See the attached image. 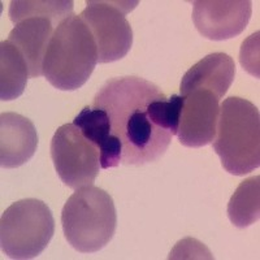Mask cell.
Listing matches in <instances>:
<instances>
[{"label": "cell", "instance_id": "6da1fadb", "mask_svg": "<svg viewBox=\"0 0 260 260\" xmlns=\"http://www.w3.org/2000/svg\"><path fill=\"white\" fill-rule=\"evenodd\" d=\"M164 95L141 77H120L107 81L96 92L92 108L108 113L112 134L122 143L121 164L143 166L166 154L172 134L151 120L148 106Z\"/></svg>", "mask_w": 260, "mask_h": 260}, {"label": "cell", "instance_id": "7a4b0ae2", "mask_svg": "<svg viewBox=\"0 0 260 260\" xmlns=\"http://www.w3.org/2000/svg\"><path fill=\"white\" fill-rule=\"evenodd\" d=\"M98 64V48L87 25L77 15L61 21L53 31L43 59V76L56 89L82 87Z\"/></svg>", "mask_w": 260, "mask_h": 260}, {"label": "cell", "instance_id": "3957f363", "mask_svg": "<svg viewBox=\"0 0 260 260\" xmlns=\"http://www.w3.org/2000/svg\"><path fill=\"white\" fill-rule=\"evenodd\" d=\"M213 150L222 168L245 176L260 166V115L247 99L229 96L220 106Z\"/></svg>", "mask_w": 260, "mask_h": 260}, {"label": "cell", "instance_id": "277c9868", "mask_svg": "<svg viewBox=\"0 0 260 260\" xmlns=\"http://www.w3.org/2000/svg\"><path fill=\"white\" fill-rule=\"evenodd\" d=\"M61 226L74 250L83 254L99 251L111 242L117 226L112 197L92 185L80 187L65 202Z\"/></svg>", "mask_w": 260, "mask_h": 260}, {"label": "cell", "instance_id": "5b68a950", "mask_svg": "<svg viewBox=\"0 0 260 260\" xmlns=\"http://www.w3.org/2000/svg\"><path fill=\"white\" fill-rule=\"evenodd\" d=\"M53 234L52 212L39 199L11 204L0 219V246L9 259H34L45 251Z\"/></svg>", "mask_w": 260, "mask_h": 260}, {"label": "cell", "instance_id": "8992f818", "mask_svg": "<svg viewBox=\"0 0 260 260\" xmlns=\"http://www.w3.org/2000/svg\"><path fill=\"white\" fill-rule=\"evenodd\" d=\"M137 4L138 2H86L80 17L95 39L98 62L107 64L126 56L133 45V30L125 15Z\"/></svg>", "mask_w": 260, "mask_h": 260}, {"label": "cell", "instance_id": "52a82bcc", "mask_svg": "<svg viewBox=\"0 0 260 260\" xmlns=\"http://www.w3.org/2000/svg\"><path fill=\"white\" fill-rule=\"evenodd\" d=\"M51 157L60 180L74 190L92 185L102 168L98 147L74 124L61 125L55 132Z\"/></svg>", "mask_w": 260, "mask_h": 260}, {"label": "cell", "instance_id": "ba28073f", "mask_svg": "<svg viewBox=\"0 0 260 260\" xmlns=\"http://www.w3.org/2000/svg\"><path fill=\"white\" fill-rule=\"evenodd\" d=\"M192 21L201 36L211 41L238 37L251 18L248 0H198L192 3Z\"/></svg>", "mask_w": 260, "mask_h": 260}, {"label": "cell", "instance_id": "9c48e42d", "mask_svg": "<svg viewBox=\"0 0 260 260\" xmlns=\"http://www.w3.org/2000/svg\"><path fill=\"white\" fill-rule=\"evenodd\" d=\"M219 102L210 90L198 89L183 95L176 134L181 145L198 148L213 142L220 115Z\"/></svg>", "mask_w": 260, "mask_h": 260}, {"label": "cell", "instance_id": "30bf717a", "mask_svg": "<svg viewBox=\"0 0 260 260\" xmlns=\"http://www.w3.org/2000/svg\"><path fill=\"white\" fill-rule=\"evenodd\" d=\"M38 133L36 125L15 112L0 115V166L13 169L24 166L36 154Z\"/></svg>", "mask_w": 260, "mask_h": 260}, {"label": "cell", "instance_id": "8fae6325", "mask_svg": "<svg viewBox=\"0 0 260 260\" xmlns=\"http://www.w3.org/2000/svg\"><path fill=\"white\" fill-rule=\"evenodd\" d=\"M236 76V64L229 55L224 52L210 53L183 74L180 85L181 95L198 89L212 91L221 99L233 83Z\"/></svg>", "mask_w": 260, "mask_h": 260}, {"label": "cell", "instance_id": "7c38bea8", "mask_svg": "<svg viewBox=\"0 0 260 260\" xmlns=\"http://www.w3.org/2000/svg\"><path fill=\"white\" fill-rule=\"evenodd\" d=\"M53 24L47 18H26L9 32L8 39L24 56L29 68V77L43 76V59L53 36Z\"/></svg>", "mask_w": 260, "mask_h": 260}, {"label": "cell", "instance_id": "4fadbf2b", "mask_svg": "<svg viewBox=\"0 0 260 260\" xmlns=\"http://www.w3.org/2000/svg\"><path fill=\"white\" fill-rule=\"evenodd\" d=\"M73 124L98 147L101 152L102 168H116L121 164L122 143L112 134L110 117L106 111L85 107L74 117Z\"/></svg>", "mask_w": 260, "mask_h": 260}, {"label": "cell", "instance_id": "5bb4252c", "mask_svg": "<svg viewBox=\"0 0 260 260\" xmlns=\"http://www.w3.org/2000/svg\"><path fill=\"white\" fill-rule=\"evenodd\" d=\"M29 68L20 51L8 41L0 43V99L15 101L26 87Z\"/></svg>", "mask_w": 260, "mask_h": 260}, {"label": "cell", "instance_id": "9a60e30c", "mask_svg": "<svg viewBox=\"0 0 260 260\" xmlns=\"http://www.w3.org/2000/svg\"><path fill=\"white\" fill-rule=\"evenodd\" d=\"M228 217L237 228H248L260 217V177L252 176L238 185L228 203Z\"/></svg>", "mask_w": 260, "mask_h": 260}, {"label": "cell", "instance_id": "2e32d148", "mask_svg": "<svg viewBox=\"0 0 260 260\" xmlns=\"http://www.w3.org/2000/svg\"><path fill=\"white\" fill-rule=\"evenodd\" d=\"M74 3L71 0H62V2H47V0H38V2H20L12 0L9 4V20L13 24H18L26 18H47L56 26L64 21L65 18L73 15Z\"/></svg>", "mask_w": 260, "mask_h": 260}, {"label": "cell", "instance_id": "e0dca14e", "mask_svg": "<svg viewBox=\"0 0 260 260\" xmlns=\"http://www.w3.org/2000/svg\"><path fill=\"white\" fill-rule=\"evenodd\" d=\"M240 61L245 71L259 78V31L248 37L242 43Z\"/></svg>", "mask_w": 260, "mask_h": 260}, {"label": "cell", "instance_id": "ac0fdd59", "mask_svg": "<svg viewBox=\"0 0 260 260\" xmlns=\"http://www.w3.org/2000/svg\"><path fill=\"white\" fill-rule=\"evenodd\" d=\"M210 250L199 241L185 238L172 250L169 259H212Z\"/></svg>", "mask_w": 260, "mask_h": 260}]
</instances>
